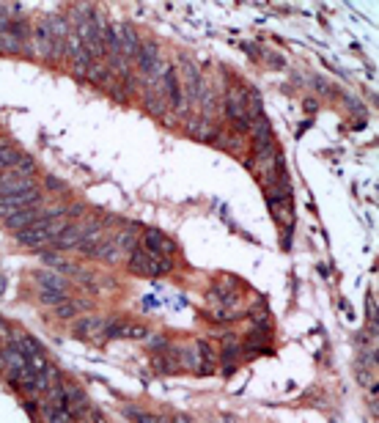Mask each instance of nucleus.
Masks as SVG:
<instances>
[{
  "label": "nucleus",
  "mask_w": 379,
  "mask_h": 423,
  "mask_svg": "<svg viewBox=\"0 0 379 423\" xmlns=\"http://www.w3.org/2000/svg\"><path fill=\"white\" fill-rule=\"evenodd\" d=\"M44 423H72V415L66 410H58L52 404H44Z\"/></svg>",
  "instance_id": "nucleus-15"
},
{
  "label": "nucleus",
  "mask_w": 379,
  "mask_h": 423,
  "mask_svg": "<svg viewBox=\"0 0 379 423\" xmlns=\"http://www.w3.org/2000/svg\"><path fill=\"white\" fill-rule=\"evenodd\" d=\"M138 423H168L165 418H157V415H149V412H129Z\"/></svg>",
  "instance_id": "nucleus-17"
},
{
  "label": "nucleus",
  "mask_w": 379,
  "mask_h": 423,
  "mask_svg": "<svg viewBox=\"0 0 379 423\" xmlns=\"http://www.w3.org/2000/svg\"><path fill=\"white\" fill-rule=\"evenodd\" d=\"M14 347L20 349L23 355H25L28 366H30V371L36 374L39 379H42V385H44V391H50V363H47V355H44V349L39 347V341L36 338H30L28 333H14Z\"/></svg>",
  "instance_id": "nucleus-1"
},
{
  "label": "nucleus",
  "mask_w": 379,
  "mask_h": 423,
  "mask_svg": "<svg viewBox=\"0 0 379 423\" xmlns=\"http://www.w3.org/2000/svg\"><path fill=\"white\" fill-rule=\"evenodd\" d=\"M36 280H39V292H42L39 299H42V302H47V305H61V302L66 299L69 283H66L61 275L42 270V273L36 275Z\"/></svg>",
  "instance_id": "nucleus-5"
},
{
  "label": "nucleus",
  "mask_w": 379,
  "mask_h": 423,
  "mask_svg": "<svg viewBox=\"0 0 379 423\" xmlns=\"http://www.w3.org/2000/svg\"><path fill=\"white\" fill-rule=\"evenodd\" d=\"M135 58H138V64H140V72H143L146 77H162V75H165L162 58H160V52H157V47H154V44H149V47H140Z\"/></svg>",
  "instance_id": "nucleus-8"
},
{
  "label": "nucleus",
  "mask_w": 379,
  "mask_h": 423,
  "mask_svg": "<svg viewBox=\"0 0 379 423\" xmlns=\"http://www.w3.org/2000/svg\"><path fill=\"white\" fill-rule=\"evenodd\" d=\"M143 250L152 253V256H160V258H171L174 250H176V245H174L162 231L146 228V231H143Z\"/></svg>",
  "instance_id": "nucleus-7"
},
{
  "label": "nucleus",
  "mask_w": 379,
  "mask_h": 423,
  "mask_svg": "<svg viewBox=\"0 0 379 423\" xmlns=\"http://www.w3.org/2000/svg\"><path fill=\"white\" fill-rule=\"evenodd\" d=\"M33 187L30 179H23V176L11 174V171H3L0 174V196H11V193H25Z\"/></svg>",
  "instance_id": "nucleus-12"
},
{
  "label": "nucleus",
  "mask_w": 379,
  "mask_h": 423,
  "mask_svg": "<svg viewBox=\"0 0 379 423\" xmlns=\"http://www.w3.org/2000/svg\"><path fill=\"white\" fill-rule=\"evenodd\" d=\"M129 270L135 275H143V278H160V275L171 273V258H160V256L135 248L129 256Z\"/></svg>",
  "instance_id": "nucleus-3"
},
{
  "label": "nucleus",
  "mask_w": 379,
  "mask_h": 423,
  "mask_svg": "<svg viewBox=\"0 0 379 423\" xmlns=\"http://www.w3.org/2000/svg\"><path fill=\"white\" fill-rule=\"evenodd\" d=\"M6 30H8V20H6V17H3V14H0V36H3V33H6Z\"/></svg>",
  "instance_id": "nucleus-18"
},
{
  "label": "nucleus",
  "mask_w": 379,
  "mask_h": 423,
  "mask_svg": "<svg viewBox=\"0 0 379 423\" xmlns=\"http://www.w3.org/2000/svg\"><path fill=\"white\" fill-rule=\"evenodd\" d=\"M162 83H165V88H168V100L174 102V107L179 110V107H181V88H179L176 72H174V69H165Z\"/></svg>",
  "instance_id": "nucleus-14"
},
{
  "label": "nucleus",
  "mask_w": 379,
  "mask_h": 423,
  "mask_svg": "<svg viewBox=\"0 0 379 423\" xmlns=\"http://www.w3.org/2000/svg\"><path fill=\"white\" fill-rule=\"evenodd\" d=\"M116 33H119V44H121V55L124 58H135L138 50H140V42L135 36V30L129 25H116Z\"/></svg>",
  "instance_id": "nucleus-13"
},
{
  "label": "nucleus",
  "mask_w": 379,
  "mask_h": 423,
  "mask_svg": "<svg viewBox=\"0 0 379 423\" xmlns=\"http://www.w3.org/2000/svg\"><path fill=\"white\" fill-rule=\"evenodd\" d=\"M30 206H42V196L36 187H30L25 193H11V196H0V218H11L23 209H30Z\"/></svg>",
  "instance_id": "nucleus-6"
},
{
  "label": "nucleus",
  "mask_w": 379,
  "mask_h": 423,
  "mask_svg": "<svg viewBox=\"0 0 379 423\" xmlns=\"http://www.w3.org/2000/svg\"><path fill=\"white\" fill-rule=\"evenodd\" d=\"M80 308H83L80 302H69V299H64L61 305H55V316H58V319H72Z\"/></svg>",
  "instance_id": "nucleus-16"
},
{
  "label": "nucleus",
  "mask_w": 379,
  "mask_h": 423,
  "mask_svg": "<svg viewBox=\"0 0 379 423\" xmlns=\"http://www.w3.org/2000/svg\"><path fill=\"white\" fill-rule=\"evenodd\" d=\"M75 30H77V36H80V42H83V47H85V52L91 55V61L107 55V52H104V30L100 28L97 17H85V20H80Z\"/></svg>",
  "instance_id": "nucleus-4"
},
{
  "label": "nucleus",
  "mask_w": 379,
  "mask_h": 423,
  "mask_svg": "<svg viewBox=\"0 0 379 423\" xmlns=\"http://www.w3.org/2000/svg\"><path fill=\"white\" fill-rule=\"evenodd\" d=\"M80 239H83V225L64 223V228L52 237L50 245L55 250H72V248H80Z\"/></svg>",
  "instance_id": "nucleus-9"
},
{
  "label": "nucleus",
  "mask_w": 379,
  "mask_h": 423,
  "mask_svg": "<svg viewBox=\"0 0 379 423\" xmlns=\"http://www.w3.org/2000/svg\"><path fill=\"white\" fill-rule=\"evenodd\" d=\"M75 333L80 338L94 341V338H100V335L107 333V319H102V316H83V319L75 322Z\"/></svg>",
  "instance_id": "nucleus-11"
},
{
  "label": "nucleus",
  "mask_w": 379,
  "mask_h": 423,
  "mask_svg": "<svg viewBox=\"0 0 379 423\" xmlns=\"http://www.w3.org/2000/svg\"><path fill=\"white\" fill-rule=\"evenodd\" d=\"M64 47H66V55L75 61V66L80 69V72H85V69L91 66V55L85 52L83 42H80V36H77V30H69V33H66V42H64Z\"/></svg>",
  "instance_id": "nucleus-10"
},
{
  "label": "nucleus",
  "mask_w": 379,
  "mask_h": 423,
  "mask_svg": "<svg viewBox=\"0 0 379 423\" xmlns=\"http://www.w3.org/2000/svg\"><path fill=\"white\" fill-rule=\"evenodd\" d=\"M61 228H64V223H58L55 218H44V220H39V223L17 231V239H20V245H25V248L42 250L44 245H50L52 237H55Z\"/></svg>",
  "instance_id": "nucleus-2"
}]
</instances>
